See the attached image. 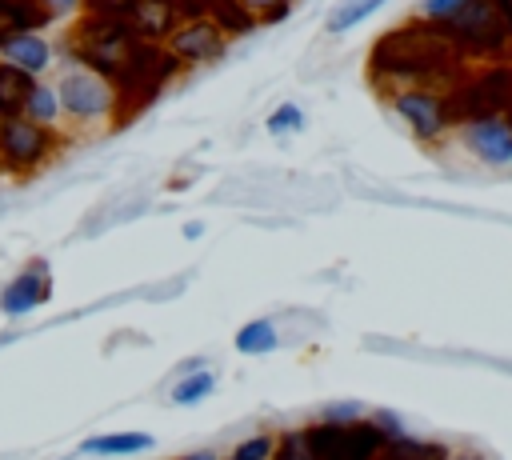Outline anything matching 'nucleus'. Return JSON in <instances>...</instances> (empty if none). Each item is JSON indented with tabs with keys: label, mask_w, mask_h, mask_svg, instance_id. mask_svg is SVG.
Listing matches in <instances>:
<instances>
[{
	"label": "nucleus",
	"mask_w": 512,
	"mask_h": 460,
	"mask_svg": "<svg viewBox=\"0 0 512 460\" xmlns=\"http://www.w3.org/2000/svg\"><path fill=\"white\" fill-rule=\"evenodd\" d=\"M496 4V12H500V20L508 24V32H512V0H492Z\"/></svg>",
	"instance_id": "c756f323"
},
{
	"label": "nucleus",
	"mask_w": 512,
	"mask_h": 460,
	"mask_svg": "<svg viewBox=\"0 0 512 460\" xmlns=\"http://www.w3.org/2000/svg\"><path fill=\"white\" fill-rule=\"evenodd\" d=\"M360 416H364L360 404H328L320 420H324V424H356Z\"/></svg>",
	"instance_id": "a878e982"
},
{
	"label": "nucleus",
	"mask_w": 512,
	"mask_h": 460,
	"mask_svg": "<svg viewBox=\"0 0 512 460\" xmlns=\"http://www.w3.org/2000/svg\"><path fill=\"white\" fill-rule=\"evenodd\" d=\"M272 456H276V436L272 432H256V436L240 440L228 460H272Z\"/></svg>",
	"instance_id": "4be33fe9"
},
{
	"label": "nucleus",
	"mask_w": 512,
	"mask_h": 460,
	"mask_svg": "<svg viewBox=\"0 0 512 460\" xmlns=\"http://www.w3.org/2000/svg\"><path fill=\"white\" fill-rule=\"evenodd\" d=\"M444 104H448L452 128L504 116L512 108V64L500 60V64H484L476 72L468 68L452 88H444Z\"/></svg>",
	"instance_id": "f03ea898"
},
{
	"label": "nucleus",
	"mask_w": 512,
	"mask_h": 460,
	"mask_svg": "<svg viewBox=\"0 0 512 460\" xmlns=\"http://www.w3.org/2000/svg\"><path fill=\"white\" fill-rule=\"evenodd\" d=\"M384 4H388V0H344V4L328 16V32H348V28H356L360 20L376 16Z\"/></svg>",
	"instance_id": "aec40b11"
},
{
	"label": "nucleus",
	"mask_w": 512,
	"mask_h": 460,
	"mask_svg": "<svg viewBox=\"0 0 512 460\" xmlns=\"http://www.w3.org/2000/svg\"><path fill=\"white\" fill-rule=\"evenodd\" d=\"M256 20L264 16V12H272V8H292V0H240Z\"/></svg>",
	"instance_id": "c85d7f7f"
},
{
	"label": "nucleus",
	"mask_w": 512,
	"mask_h": 460,
	"mask_svg": "<svg viewBox=\"0 0 512 460\" xmlns=\"http://www.w3.org/2000/svg\"><path fill=\"white\" fill-rule=\"evenodd\" d=\"M504 124H508V128H512V108H508V112H504Z\"/></svg>",
	"instance_id": "72a5a7b5"
},
{
	"label": "nucleus",
	"mask_w": 512,
	"mask_h": 460,
	"mask_svg": "<svg viewBox=\"0 0 512 460\" xmlns=\"http://www.w3.org/2000/svg\"><path fill=\"white\" fill-rule=\"evenodd\" d=\"M128 24H132V36L136 40H148V44H164L180 28L176 12L164 8V4H156V0H136V8L128 12Z\"/></svg>",
	"instance_id": "f8f14e48"
},
{
	"label": "nucleus",
	"mask_w": 512,
	"mask_h": 460,
	"mask_svg": "<svg viewBox=\"0 0 512 460\" xmlns=\"http://www.w3.org/2000/svg\"><path fill=\"white\" fill-rule=\"evenodd\" d=\"M180 460H220L216 452H188V456H180Z\"/></svg>",
	"instance_id": "473e14b6"
},
{
	"label": "nucleus",
	"mask_w": 512,
	"mask_h": 460,
	"mask_svg": "<svg viewBox=\"0 0 512 460\" xmlns=\"http://www.w3.org/2000/svg\"><path fill=\"white\" fill-rule=\"evenodd\" d=\"M392 112L408 124V132L424 144H440L448 132H452V120H448V104H444V92L440 88H404V92H392Z\"/></svg>",
	"instance_id": "0eeeda50"
},
{
	"label": "nucleus",
	"mask_w": 512,
	"mask_h": 460,
	"mask_svg": "<svg viewBox=\"0 0 512 460\" xmlns=\"http://www.w3.org/2000/svg\"><path fill=\"white\" fill-rule=\"evenodd\" d=\"M468 4H472V0H424V4H420V16L440 24V20L456 16V12H460V8H468Z\"/></svg>",
	"instance_id": "393cba45"
},
{
	"label": "nucleus",
	"mask_w": 512,
	"mask_h": 460,
	"mask_svg": "<svg viewBox=\"0 0 512 460\" xmlns=\"http://www.w3.org/2000/svg\"><path fill=\"white\" fill-rule=\"evenodd\" d=\"M56 96H60V112L72 124H104L116 116V92L108 80H100L88 68H68L56 80Z\"/></svg>",
	"instance_id": "39448f33"
},
{
	"label": "nucleus",
	"mask_w": 512,
	"mask_h": 460,
	"mask_svg": "<svg viewBox=\"0 0 512 460\" xmlns=\"http://www.w3.org/2000/svg\"><path fill=\"white\" fill-rule=\"evenodd\" d=\"M0 60L12 64V68H20V72H28V76H40L56 60V52H52V44L40 32H24V36H12L0 48Z\"/></svg>",
	"instance_id": "9b49d317"
},
{
	"label": "nucleus",
	"mask_w": 512,
	"mask_h": 460,
	"mask_svg": "<svg viewBox=\"0 0 512 460\" xmlns=\"http://www.w3.org/2000/svg\"><path fill=\"white\" fill-rule=\"evenodd\" d=\"M304 128V112L288 100V104H280V108H272V116H268V132L272 136H284V132H300Z\"/></svg>",
	"instance_id": "5701e85b"
},
{
	"label": "nucleus",
	"mask_w": 512,
	"mask_h": 460,
	"mask_svg": "<svg viewBox=\"0 0 512 460\" xmlns=\"http://www.w3.org/2000/svg\"><path fill=\"white\" fill-rule=\"evenodd\" d=\"M468 64L444 36L436 20H408L400 28H388L372 52H368V76L380 92H404V88H452Z\"/></svg>",
	"instance_id": "f257e3e1"
},
{
	"label": "nucleus",
	"mask_w": 512,
	"mask_h": 460,
	"mask_svg": "<svg viewBox=\"0 0 512 460\" xmlns=\"http://www.w3.org/2000/svg\"><path fill=\"white\" fill-rule=\"evenodd\" d=\"M440 28H444V36L452 40V48L460 52L464 64H472V60L500 64L508 56V48H512V32L500 20V12H496L492 0H472L456 16L440 20Z\"/></svg>",
	"instance_id": "7ed1b4c3"
},
{
	"label": "nucleus",
	"mask_w": 512,
	"mask_h": 460,
	"mask_svg": "<svg viewBox=\"0 0 512 460\" xmlns=\"http://www.w3.org/2000/svg\"><path fill=\"white\" fill-rule=\"evenodd\" d=\"M208 20L220 28V36H224L228 44H232L236 36H248V32L260 24L240 0H212V4H208Z\"/></svg>",
	"instance_id": "dca6fc26"
},
{
	"label": "nucleus",
	"mask_w": 512,
	"mask_h": 460,
	"mask_svg": "<svg viewBox=\"0 0 512 460\" xmlns=\"http://www.w3.org/2000/svg\"><path fill=\"white\" fill-rule=\"evenodd\" d=\"M184 236H188V240H200V236H204V224H200V220H188V224H184Z\"/></svg>",
	"instance_id": "7c9ffc66"
},
{
	"label": "nucleus",
	"mask_w": 512,
	"mask_h": 460,
	"mask_svg": "<svg viewBox=\"0 0 512 460\" xmlns=\"http://www.w3.org/2000/svg\"><path fill=\"white\" fill-rule=\"evenodd\" d=\"M80 4L84 0H40V8L56 20V16H72V12H80Z\"/></svg>",
	"instance_id": "cd10ccee"
},
{
	"label": "nucleus",
	"mask_w": 512,
	"mask_h": 460,
	"mask_svg": "<svg viewBox=\"0 0 512 460\" xmlns=\"http://www.w3.org/2000/svg\"><path fill=\"white\" fill-rule=\"evenodd\" d=\"M460 140H464V148H468L476 160H484V164H492V168L512 164V128L504 124V116L464 124V128H460Z\"/></svg>",
	"instance_id": "9d476101"
},
{
	"label": "nucleus",
	"mask_w": 512,
	"mask_h": 460,
	"mask_svg": "<svg viewBox=\"0 0 512 460\" xmlns=\"http://www.w3.org/2000/svg\"><path fill=\"white\" fill-rule=\"evenodd\" d=\"M236 352L240 356H264V352H272L276 344H280V332H276V324L272 320H248V324H240V332H236Z\"/></svg>",
	"instance_id": "6ab92c4d"
},
{
	"label": "nucleus",
	"mask_w": 512,
	"mask_h": 460,
	"mask_svg": "<svg viewBox=\"0 0 512 460\" xmlns=\"http://www.w3.org/2000/svg\"><path fill=\"white\" fill-rule=\"evenodd\" d=\"M48 24H52V16L40 8V0H0V48L12 36L44 32Z\"/></svg>",
	"instance_id": "ddd939ff"
},
{
	"label": "nucleus",
	"mask_w": 512,
	"mask_h": 460,
	"mask_svg": "<svg viewBox=\"0 0 512 460\" xmlns=\"http://www.w3.org/2000/svg\"><path fill=\"white\" fill-rule=\"evenodd\" d=\"M36 88V76L12 68L0 60V120H12V116H24V104Z\"/></svg>",
	"instance_id": "2eb2a0df"
},
{
	"label": "nucleus",
	"mask_w": 512,
	"mask_h": 460,
	"mask_svg": "<svg viewBox=\"0 0 512 460\" xmlns=\"http://www.w3.org/2000/svg\"><path fill=\"white\" fill-rule=\"evenodd\" d=\"M52 300V268H48V260H40V256H32L4 288H0V312L4 316H28V312H36L40 304H48Z\"/></svg>",
	"instance_id": "6e6552de"
},
{
	"label": "nucleus",
	"mask_w": 512,
	"mask_h": 460,
	"mask_svg": "<svg viewBox=\"0 0 512 460\" xmlns=\"http://www.w3.org/2000/svg\"><path fill=\"white\" fill-rule=\"evenodd\" d=\"M60 148V132L52 128H40L24 116H12V120H0V168L4 172H16V176H28L36 172L44 160H52Z\"/></svg>",
	"instance_id": "423d86ee"
},
{
	"label": "nucleus",
	"mask_w": 512,
	"mask_h": 460,
	"mask_svg": "<svg viewBox=\"0 0 512 460\" xmlns=\"http://www.w3.org/2000/svg\"><path fill=\"white\" fill-rule=\"evenodd\" d=\"M152 444L156 440L148 432H104V436L80 440V456H140Z\"/></svg>",
	"instance_id": "4468645a"
},
{
	"label": "nucleus",
	"mask_w": 512,
	"mask_h": 460,
	"mask_svg": "<svg viewBox=\"0 0 512 460\" xmlns=\"http://www.w3.org/2000/svg\"><path fill=\"white\" fill-rule=\"evenodd\" d=\"M304 448L312 452V460H376L388 444V436L372 424V416H360L356 424H308L304 432Z\"/></svg>",
	"instance_id": "20e7f679"
},
{
	"label": "nucleus",
	"mask_w": 512,
	"mask_h": 460,
	"mask_svg": "<svg viewBox=\"0 0 512 460\" xmlns=\"http://www.w3.org/2000/svg\"><path fill=\"white\" fill-rule=\"evenodd\" d=\"M212 392H216V376H212V372H188V376L176 380L172 404H200V400L212 396Z\"/></svg>",
	"instance_id": "412c9836"
},
{
	"label": "nucleus",
	"mask_w": 512,
	"mask_h": 460,
	"mask_svg": "<svg viewBox=\"0 0 512 460\" xmlns=\"http://www.w3.org/2000/svg\"><path fill=\"white\" fill-rule=\"evenodd\" d=\"M164 48L188 68V64H208V60H220L224 52H228V40L220 36V28L204 16V20H188V24H180L168 40H164Z\"/></svg>",
	"instance_id": "1a4fd4ad"
},
{
	"label": "nucleus",
	"mask_w": 512,
	"mask_h": 460,
	"mask_svg": "<svg viewBox=\"0 0 512 460\" xmlns=\"http://www.w3.org/2000/svg\"><path fill=\"white\" fill-rule=\"evenodd\" d=\"M136 8V0H84L80 12H116V16H128Z\"/></svg>",
	"instance_id": "bb28decb"
},
{
	"label": "nucleus",
	"mask_w": 512,
	"mask_h": 460,
	"mask_svg": "<svg viewBox=\"0 0 512 460\" xmlns=\"http://www.w3.org/2000/svg\"><path fill=\"white\" fill-rule=\"evenodd\" d=\"M204 4H212V0H204Z\"/></svg>",
	"instance_id": "c9c22d12"
},
{
	"label": "nucleus",
	"mask_w": 512,
	"mask_h": 460,
	"mask_svg": "<svg viewBox=\"0 0 512 460\" xmlns=\"http://www.w3.org/2000/svg\"><path fill=\"white\" fill-rule=\"evenodd\" d=\"M276 456L280 460H312V452L304 448V436L300 432H280L276 436Z\"/></svg>",
	"instance_id": "b1692460"
},
{
	"label": "nucleus",
	"mask_w": 512,
	"mask_h": 460,
	"mask_svg": "<svg viewBox=\"0 0 512 460\" xmlns=\"http://www.w3.org/2000/svg\"><path fill=\"white\" fill-rule=\"evenodd\" d=\"M24 120H32V124H40V128H60V120H64V112H60V96H56V84H44V80H36V88H32V96H28V104H24Z\"/></svg>",
	"instance_id": "a211bd4d"
},
{
	"label": "nucleus",
	"mask_w": 512,
	"mask_h": 460,
	"mask_svg": "<svg viewBox=\"0 0 512 460\" xmlns=\"http://www.w3.org/2000/svg\"><path fill=\"white\" fill-rule=\"evenodd\" d=\"M448 460H484L476 448H464V452H448Z\"/></svg>",
	"instance_id": "2f4dec72"
},
{
	"label": "nucleus",
	"mask_w": 512,
	"mask_h": 460,
	"mask_svg": "<svg viewBox=\"0 0 512 460\" xmlns=\"http://www.w3.org/2000/svg\"><path fill=\"white\" fill-rule=\"evenodd\" d=\"M448 452L452 448L440 440H416L404 432V436H392L376 460H448Z\"/></svg>",
	"instance_id": "f3484780"
},
{
	"label": "nucleus",
	"mask_w": 512,
	"mask_h": 460,
	"mask_svg": "<svg viewBox=\"0 0 512 460\" xmlns=\"http://www.w3.org/2000/svg\"><path fill=\"white\" fill-rule=\"evenodd\" d=\"M272 460H280V456H272Z\"/></svg>",
	"instance_id": "f704fd0d"
}]
</instances>
